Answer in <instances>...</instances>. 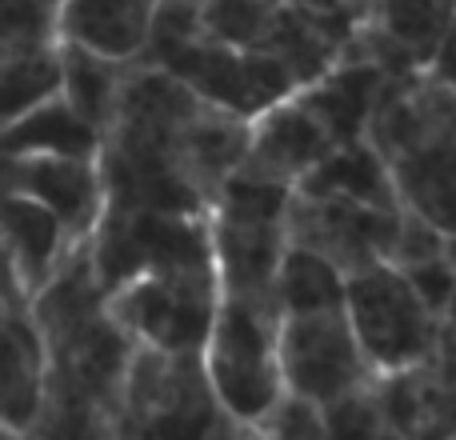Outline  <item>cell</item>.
<instances>
[{
    "label": "cell",
    "mask_w": 456,
    "mask_h": 440,
    "mask_svg": "<svg viewBox=\"0 0 456 440\" xmlns=\"http://www.w3.org/2000/svg\"><path fill=\"white\" fill-rule=\"evenodd\" d=\"M425 77H433V80H441V85L456 88V4H452L449 29H444V37H441V45H436V56H433V64H428Z\"/></svg>",
    "instance_id": "33"
},
{
    "label": "cell",
    "mask_w": 456,
    "mask_h": 440,
    "mask_svg": "<svg viewBox=\"0 0 456 440\" xmlns=\"http://www.w3.org/2000/svg\"><path fill=\"white\" fill-rule=\"evenodd\" d=\"M364 141L385 157L401 205L456 232V88L433 77L388 80Z\"/></svg>",
    "instance_id": "1"
},
{
    "label": "cell",
    "mask_w": 456,
    "mask_h": 440,
    "mask_svg": "<svg viewBox=\"0 0 456 440\" xmlns=\"http://www.w3.org/2000/svg\"><path fill=\"white\" fill-rule=\"evenodd\" d=\"M213 440H265V436H260V428L248 425V420H236V417H224V412H221Z\"/></svg>",
    "instance_id": "34"
},
{
    "label": "cell",
    "mask_w": 456,
    "mask_h": 440,
    "mask_svg": "<svg viewBox=\"0 0 456 440\" xmlns=\"http://www.w3.org/2000/svg\"><path fill=\"white\" fill-rule=\"evenodd\" d=\"M0 244L8 252V265H12L24 300H28L80 240H72L53 208L0 184Z\"/></svg>",
    "instance_id": "17"
},
{
    "label": "cell",
    "mask_w": 456,
    "mask_h": 440,
    "mask_svg": "<svg viewBox=\"0 0 456 440\" xmlns=\"http://www.w3.org/2000/svg\"><path fill=\"white\" fill-rule=\"evenodd\" d=\"M444 252V232L425 220L417 208L401 205L396 208V228H393V244H388V265L409 268L420 265V260H433Z\"/></svg>",
    "instance_id": "31"
},
{
    "label": "cell",
    "mask_w": 456,
    "mask_h": 440,
    "mask_svg": "<svg viewBox=\"0 0 456 440\" xmlns=\"http://www.w3.org/2000/svg\"><path fill=\"white\" fill-rule=\"evenodd\" d=\"M401 273H404V281H409V289L420 297V305H425L428 313L444 316V308H449V300H452V289H456V273L449 260L433 257V260L401 268Z\"/></svg>",
    "instance_id": "32"
},
{
    "label": "cell",
    "mask_w": 456,
    "mask_h": 440,
    "mask_svg": "<svg viewBox=\"0 0 456 440\" xmlns=\"http://www.w3.org/2000/svg\"><path fill=\"white\" fill-rule=\"evenodd\" d=\"M345 316L372 377L425 364L441 345V316L428 313L388 260L345 276Z\"/></svg>",
    "instance_id": "4"
},
{
    "label": "cell",
    "mask_w": 456,
    "mask_h": 440,
    "mask_svg": "<svg viewBox=\"0 0 456 440\" xmlns=\"http://www.w3.org/2000/svg\"><path fill=\"white\" fill-rule=\"evenodd\" d=\"M56 61H61V101L88 128H96L104 136V128L112 125L120 85H125L133 61H112V56L69 45V40H56Z\"/></svg>",
    "instance_id": "20"
},
{
    "label": "cell",
    "mask_w": 456,
    "mask_h": 440,
    "mask_svg": "<svg viewBox=\"0 0 456 440\" xmlns=\"http://www.w3.org/2000/svg\"><path fill=\"white\" fill-rule=\"evenodd\" d=\"M385 85H388L385 72H380L364 53H356V48L348 45L332 69H324L316 80L300 85L292 96L321 120L324 133H329L332 144L340 149V144L364 141Z\"/></svg>",
    "instance_id": "13"
},
{
    "label": "cell",
    "mask_w": 456,
    "mask_h": 440,
    "mask_svg": "<svg viewBox=\"0 0 456 440\" xmlns=\"http://www.w3.org/2000/svg\"><path fill=\"white\" fill-rule=\"evenodd\" d=\"M300 189L337 192V197L361 200V205H372V208H396L401 205L396 184H393V173H388L385 157H380L369 141L332 149L329 157H324L321 165L300 181Z\"/></svg>",
    "instance_id": "22"
},
{
    "label": "cell",
    "mask_w": 456,
    "mask_h": 440,
    "mask_svg": "<svg viewBox=\"0 0 456 440\" xmlns=\"http://www.w3.org/2000/svg\"><path fill=\"white\" fill-rule=\"evenodd\" d=\"M256 428L265 440H329L321 404L305 401V396H292V393H284L281 401L256 420Z\"/></svg>",
    "instance_id": "30"
},
{
    "label": "cell",
    "mask_w": 456,
    "mask_h": 440,
    "mask_svg": "<svg viewBox=\"0 0 456 440\" xmlns=\"http://www.w3.org/2000/svg\"><path fill=\"white\" fill-rule=\"evenodd\" d=\"M281 0H200V32L232 48H256Z\"/></svg>",
    "instance_id": "27"
},
{
    "label": "cell",
    "mask_w": 456,
    "mask_h": 440,
    "mask_svg": "<svg viewBox=\"0 0 456 440\" xmlns=\"http://www.w3.org/2000/svg\"><path fill=\"white\" fill-rule=\"evenodd\" d=\"M88 257L104 297L133 276L173 273V268H213L208 213H117L101 208L88 232Z\"/></svg>",
    "instance_id": "5"
},
{
    "label": "cell",
    "mask_w": 456,
    "mask_h": 440,
    "mask_svg": "<svg viewBox=\"0 0 456 440\" xmlns=\"http://www.w3.org/2000/svg\"><path fill=\"white\" fill-rule=\"evenodd\" d=\"M321 412H324V433H329V440H380L388 433V420L380 412L377 396H372V385L321 404Z\"/></svg>",
    "instance_id": "29"
},
{
    "label": "cell",
    "mask_w": 456,
    "mask_h": 440,
    "mask_svg": "<svg viewBox=\"0 0 456 440\" xmlns=\"http://www.w3.org/2000/svg\"><path fill=\"white\" fill-rule=\"evenodd\" d=\"M0 184L53 208L72 240H88L104 208L96 160L85 157H0Z\"/></svg>",
    "instance_id": "12"
},
{
    "label": "cell",
    "mask_w": 456,
    "mask_h": 440,
    "mask_svg": "<svg viewBox=\"0 0 456 440\" xmlns=\"http://www.w3.org/2000/svg\"><path fill=\"white\" fill-rule=\"evenodd\" d=\"M441 324H444V329H449V332H452V337H456V289H452V300H449V308H444Z\"/></svg>",
    "instance_id": "37"
},
{
    "label": "cell",
    "mask_w": 456,
    "mask_h": 440,
    "mask_svg": "<svg viewBox=\"0 0 456 440\" xmlns=\"http://www.w3.org/2000/svg\"><path fill=\"white\" fill-rule=\"evenodd\" d=\"M353 29H356L353 16L300 4V0H281V8H276L273 24H268L265 40L256 48L273 53L292 72V80L300 88L340 61V53L353 40Z\"/></svg>",
    "instance_id": "15"
},
{
    "label": "cell",
    "mask_w": 456,
    "mask_h": 440,
    "mask_svg": "<svg viewBox=\"0 0 456 440\" xmlns=\"http://www.w3.org/2000/svg\"><path fill=\"white\" fill-rule=\"evenodd\" d=\"M244 149H248V120L200 101L192 117L176 133V160L189 184L200 192L205 205H213L216 189L240 168Z\"/></svg>",
    "instance_id": "18"
},
{
    "label": "cell",
    "mask_w": 456,
    "mask_h": 440,
    "mask_svg": "<svg viewBox=\"0 0 456 440\" xmlns=\"http://www.w3.org/2000/svg\"><path fill=\"white\" fill-rule=\"evenodd\" d=\"M157 0H61L56 40L93 48L112 61H136L149 45Z\"/></svg>",
    "instance_id": "19"
},
{
    "label": "cell",
    "mask_w": 456,
    "mask_h": 440,
    "mask_svg": "<svg viewBox=\"0 0 456 440\" xmlns=\"http://www.w3.org/2000/svg\"><path fill=\"white\" fill-rule=\"evenodd\" d=\"M276 329H281L276 305L240 297L216 300V316L200 345V369L224 417L256 425L284 396L281 364H276Z\"/></svg>",
    "instance_id": "2"
},
{
    "label": "cell",
    "mask_w": 456,
    "mask_h": 440,
    "mask_svg": "<svg viewBox=\"0 0 456 440\" xmlns=\"http://www.w3.org/2000/svg\"><path fill=\"white\" fill-rule=\"evenodd\" d=\"M444 260L452 265V273H456V232H444V252H441Z\"/></svg>",
    "instance_id": "38"
},
{
    "label": "cell",
    "mask_w": 456,
    "mask_h": 440,
    "mask_svg": "<svg viewBox=\"0 0 456 440\" xmlns=\"http://www.w3.org/2000/svg\"><path fill=\"white\" fill-rule=\"evenodd\" d=\"M396 208H372L361 200L337 197V192H316L297 184L284 208V236L289 244L316 252L348 276L377 260H388Z\"/></svg>",
    "instance_id": "9"
},
{
    "label": "cell",
    "mask_w": 456,
    "mask_h": 440,
    "mask_svg": "<svg viewBox=\"0 0 456 440\" xmlns=\"http://www.w3.org/2000/svg\"><path fill=\"white\" fill-rule=\"evenodd\" d=\"M221 404L200 369V353L136 345L120 388L117 440H213Z\"/></svg>",
    "instance_id": "3"
},
{
    "label": "cell",
    "mask_w": 456,
    "mask_h": 440,
    "mask_svg": "<svg viewBox=\"0 0 456 440\" xmlns=\"http://www.w3.org/2000/svg\"><path fill=\"white\" fill-rule=\"evenodd\" d=\"M292 189L276 184L268 176H256L248 168H236L232 176L216 189L208 213L228 220H256V224H284V208H289Z\"/></svg>",
    "instance_id": "26"
},
{
    "label": "cell",
    "mask_w": 456,
    "mask_h": 440,
    "mask_svg": "<svg viewBox=\"0 0 456 440\" xmlns=\"http://www.w3.org/2000/svg\"><path fill=\"white\" fill-rule=\"evenodd\" d=\"M300 4L329 8V12H340V16H353V20H361V16L372 8V0H300Z\"/></svg>",
    "instance_id": "35"
},
{
    "label": "cell",
    "mask_w": 456,
    "mask_h": 440,
    "mask_svg": "<svg viewBox=\"0 0 456 440\" xmlns=\"http://www.w3.org/2000/svg\"><path fill=\"white\" fill-rule=\"evenodd\" d=\"M24 440H117V409L45 372V396Z\"/></svg>",
    "instance_id": "23"
},
{
    "label": "cell",
    "mask_w": 456,
    "mask_h": 440,
    "mask_svg": "<svg viewBox=\"0 0 456 440\" xmlns=\"http://www.w3.org/2000/svg\"><path fill=\"white\" fill-rule=\"evenodd\" d=\"M45 340L32 324L28 300H0V428L28 433L45 396Z\"/></svg>",
    "instance_id": "16"
},
{
    "label": "cell",
    "mask_w": 456,
    "mask_h": 440,
    "mask_svg": "<svg viewBox=\"0 0 456 440\" xmlns=\"http://www.w3.org/2000/svg\"><path fill=\"white\" fill-rule=\"evenodd\" d=\"M0 300H24L20 284H16L12 265H8V252H4V244H0Z\"/></svg>",
    "instance_id": "36"
},
{
    "label": "cell",
    "mask_w": 456,
    "mask_h": 440,
    "mask_svg": "<svg viewBox=\"0 0 456 440\" xmlns=\"http://www.w3.org/2000/svg\"><path fill=\"white\" fill-rule=\"evenodd\" d=\"M332 149L337 144L324 133L321 120L297 96H284L248 120V149H244L240 168L297 189Z\"/></svg>",
    "instance_id": "11"
},
{
    "label": "cell",
    "mask_w": 456,
    "mask_h": 440,
    "mask_svg": "<svg viewBox=\"0 0 456 440\" xmlns=\"http://www.w3.org/2000/svg\"><path fill=\"white\" fill-rule=\"evenodd\" d=\"M276 308L281 316L345 308V273L300 244H284L281 268H276Z\"/></svg>",
    "instance_id": "24"
},
{
    "label": "cell",
    "mask_w": 456,
    "mask_h": 440,
    "mask_svg": "<svg viewBox=\"0 0 456 440\" xmlns=\"http://www.w3.org/2000/svg\"><path fill=\"white\" fill-rule=\"evenodd\" d=\"M101 149V133L88 128L69 104L61 101V93L53 101L37 104L32 112H24L16 125H8L0 133V157H85L96 160Z\"/></svg>",
    "instance_id": "21"
},
{
    "label": "cell",
    "mask_w": 456,
    "mask_h": 440,
    "mask_svg": "<svg viewBox=\"0 0 456 440\" xmlns=\"http://www.w3.org/2000/svg\"><path fill=\"white\" fill-rule=\"evenodd\" d=\"M456 0H372L348 45L364 53L385 80L425 77L449 29Z\"/></svg>",
    "instance_id": "10"
},
{
    "label": "cell",
    "mask_w": 456,
    "mask_h": 440,
    "mask_svg": "<svg viewBox=\"0 0 456 440\" xmlns=\"http://www.w3.org/2000/svg\"><path fill=\"white\" fill-rule=\"evenodd\" d=\"M152 64L181 77L200 101L216 104V109L244 117V120H252L268 104L297 93L292 72L273 53H265V48H232V45L205 37V32Z\"/></svg>",
    "instance_id": "8"
},
{
    "label": "cell",
    "mask_w": 456,
    "mask_h": 440,
    "mask_svg": "<svg viewBox=\"0 0 456 440\" xmlns=\"http://www.w3.org/2000/svg\"><path fill=\"white\" fill-rule=\"evenodd\" d=\"M276 364L284 393L329 404L345 393L372 385V369L353 337L345 308L281 316L276 329Z\"/></svg>",
    "instance_id": "7"
},
{
    "label": "cell",
    "mask_w": 456,
    "mask_h": 440,
    "mask_svg": "<svg viewBox=\"0 0 456 440\" xmlns=\"http://www.w3.org/2000/svg\"><path fill=\"white\" fill-rule=\"evenodd\" d=\"M213 236V273L221 297L276 305V268L284 257V224H256V220H228L208 213Z\"/></svg>",
    "instance_id": "14"
},
{
    "label": "cell",
    "mask_w": 456,
    "mask_h": 440,
    "mask_svg": "<svg viewBox=\"0 0 456 440\" xmlns=\"http://www.w3.org/2000/svg\"><path fill=\"white\" fill-rule=\"evenodd\" d=\"M221 284L213 268H173V273H144L104 297L112 321L136 345L160 353H200L208 324L216 316Z\"/></svg>",
    "instance_id": "6"
},
{
    "label": "cell",
    "mask_w": 456,
    "mask_h": 440,
    "mask_svg": "<svg viewBox=\"0 0 456 440\" xmlns=\"http://www.w3.org/2000/svg\"><path fill=\"white\" fill-rule=\"evenodd\" d=\"M61 0H0V53L56 45Z\"/></svg>",
    "instance_id": "28"
},
{
    "label": "cell",
    "mask_w": 456,
    "mask_h": 440,
    "mask_svg": "<svg viewBox=\"0 0 456 440\" xmlns=\"http://www.w3.org/2000/svg\"><path fill=\"white\" fill-rule=\"evenodd\" d=\"M61 93V61L56 45L24 48V53H0V133L32 112L37 104Z\"/></svg>",
    "instance_id": "25"
}]
</instances>
